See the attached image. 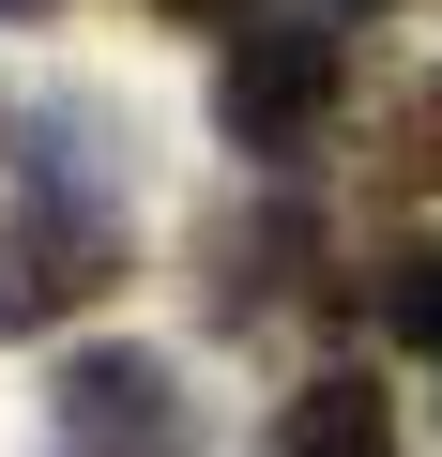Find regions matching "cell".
Listing matches in <instances>:
<instances>
[{"mask_svg":"<svg viewBox=\"0 0 442 457\" xmlns=\"http://www.w3.org/2000/svg\"><path fill=\"white\" fill-rule=\"evenodd\" d=\"M351 92V46L305 31V16H245L229 62H213V122H229V153H305Z\"/></svg>","mask_w":442,"mask_h":457,"instance_id":"6da1fadb","label":"cell"},{"mask_svg":"<svg viewBox=\"0 0 442 457\" xmlns=\"http://www.w3.org/2000/svg\"><path fill=\"white\" fill-rule=\"evenodd\" d=\"M107 275H122V228H107V198L16 183V213H0V336H46V320L107 305Z\"/></svg>","mask_w":442,"mask_h":457,"instance_id":"7a4b0ae2","label":"cell"},{"mask_svg":"<svg viewBox=\"0 0 442 457\" xmlns=\"http://www.w3.org/2000/svg\"><path fill=\"white\" fill-rule=\"evenodd\" d=\"M62 457H183L168 351H77L62 366Z\"/></svg>","mask_w":442,"mask_h":457,"instance_id":"3957f363","label":"cell"},{"mask_svg":"<svg viewBox=\"0 0 442 457\" xmlns=\"http://www.w3.org/2000/svg\"><path fill=\"white\" fill-rule=\"evenodd\" d=\"M305 260H321V228H305L290 198H260V213H213V228H198V305H213V320H275Z\"/></svg>","mask_w":442,"mask_h":457,"instance_id":"277c9868","label":"cell"},{"mask_svg":"<svg viewBox=\"0 0 442 457\" xmlns=\"http://www.w3.org/2000/svg\"><path fill=\"white\" fill-rule=\"evenodd\" d=\"M275 457H396V396L381 381H305L275 411Z\"/></svg>","mask_w":442,"mask_h":457,"instance_id":"5b68a950","label":"cell"},{"mask_svg":"<svg viewBox=\"0 0 442 457\" xmlns=\"http://www.w3.org/2000/svg\"><path fill=\"white\" fill-rule=\"evenodd\" d=\"M366 168H381V183H442V77L381 107V153H366Z\"/></svg>","mask_w":442,"mask_h":457,"instance_id":"8992f818","label":"cell"},{"mask_svg":"<svg viewBox=\"0 0 442 457\" xmlns=\"http://www.w3.org/2000/svg\"><path fill=\"white\" fill-rule=\"evenodd\" d=\"M381 305H396V336H427V351H442V245H412V260H396V290H381Z\"/></svg>","mask_w":442,"mask_h":457,"instance_id":"52a82bcc","label":"cell"},{"mask_svg":"<svg viewBox=\"0 0 442 457\" xmlns=\"http://www.w3.org/2000/svg\"><path fill=\"white\" fill-rule=\"evenodd\" d=\"M168 16H198V31H245V16H229V0H168Z\"/></svg>","mask_w":442,"mask_h":457,"instance_id":"ba28073f","label":"cell"},{"mask_svg":"<svg viewBox=\"0 0 442 457\" xmlns=\"http://www.w3.org/2000/svg\"><path fill=\"white\" fill-rule=\"evenodd\" d=\"M0 16H46V0H0Z\"/></svg>","mask_w":442,"mask_h":457,"instance_id":"9c48e42d","label":"cell"},{"mask_svg":"<svg viewBox=\"0 0 442 457\" xmlns=\"http://www.w3.org/2000/svg\"><path fill=\"white\" fill-rule=\"evenodd\" d=\"M336 16H381V0H336Z\"/></svg>","mask_w":442,"mask_h":457,"instance_id":"30bf717a","label":"cell"}]
</instances>
